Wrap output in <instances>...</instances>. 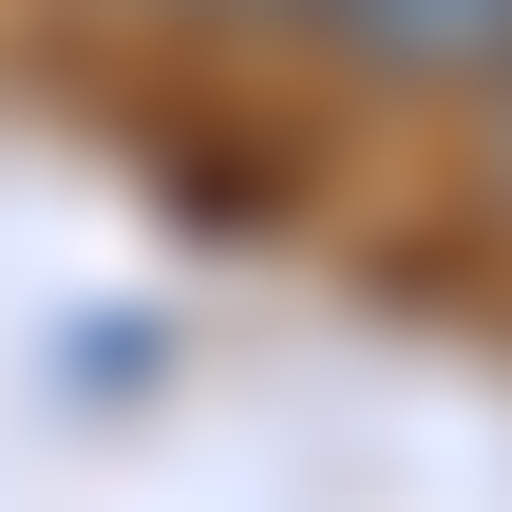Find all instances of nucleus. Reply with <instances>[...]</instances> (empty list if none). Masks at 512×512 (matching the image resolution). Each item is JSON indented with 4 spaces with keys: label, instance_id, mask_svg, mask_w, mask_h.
<instances>
[{
    "label": "nucleus",
    "instance_id": "nucleus-2",
    "mask_svg": "<svg viewBox=\"0 0 512 512\" xmlns=\"http://www.w3.org/2000/svg\"><path fill=\"white\" fill-rule=\"evenodd\" d=\"M171 19H247V0H171Z\"/></svg>",
    "mask_w": 512,
    "mask_h": 512
},
{
    "label": "nucleus",
    "instance_id": "nucleus-1",
    "mask_svg": "<svg viewBox=\"0 0 512 512\" xmlns=\"http://www.w3.org/2000/svg\"><path fill=\"white\" fill-rule=\"evenodd\" d=\"M342 76L380 95H456V76H512V0H304Z\"/></svg>",
    "mask_w": 512,
    "mask_h": 512
},
{
    "label": "nucleus",
    "instance_id": "nucleus-3",
    "mask_svg": "<svg viewBox=\"0 0 512 512\" xmlns=\"http://www.w3.org/2000/svg\"><path fill=\"white\" fill-rule=\"evenodd\" d=\"M494 190H512V133H494Z\"/></svg>",
    "mask_w": 512,
    "mask_h": 512
}]
</instances>
